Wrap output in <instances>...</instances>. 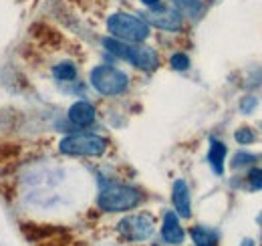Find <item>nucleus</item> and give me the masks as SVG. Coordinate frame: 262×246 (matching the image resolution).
Here are the masks:
<instances>
[{"mask_svg": "<svg viewBox=\"0 0 262 246\" xmlns=\"http://www.w3.org/2000/svg\"><path fill=\"white\" fill-rule=\"evenodd\" d=\"M103 47L111 55H115L119 59H125V61H129L131 65H135L137 69H143V71H154L160 65V57L151 47L127 45V43H123L119 38H105Z\"/></svg>", "mask_w": 262, "mask_h": 246, "instance_id": "1", "label": "nucleus"}, {"mask_svg": "<svg viewBox=\"0 0 262 246\" xmlns=\"http://www.w3.org/2000/svg\"><path fill=\"white\" fill-rule=\"evenodd\" d=\"M109 32L119 38V40H129V43H143L149 36V27L143 18H137L127 12H117L109 16L107 20Z\"/></svg>", "mask_w": 262, "mask_h": 246, "instance_id": "2", "label": "nucleus"}, {"mask_svg": "<svg viewBox=\"0 0 262 246\" xmlns=\"http://www.w3.org/2000/svg\"><path fill=\"white\" fill-rule=\"evenodd\" d=\"M141 202V194L129 186H109L99 194V208L105 212H125Z\"/></svg>", "mask_w": 262, "mask_h": 246, "instance_id": "3", "label": "nucleus"}, {"mask_svg": "<svg viewBox=\"0 0 262 246\" xmlns=\"http://www.w3.org/2000/svg\"><path fill=\"white\" fill-rule=\"evenodd\" d=\"M91 85L97 89L101 95H119L127 89L129 79L123 71L115 67L101 65L91 71Z\"/></svg>", "mask_w": 262, "mask_h": 246, "instance_id": "4", "label": "nucleus"}, {"mask_svg": "<svg viewBox=\"0 0 262 246\" xmlns=\"http://www.w3.org/2000/svg\"><path fill=\"white\" fill-rule=\"evenodd\" d=\"M59 150L67 155H101L107 150V139L93 133H77L69 135L59 144Z\"/></svg>", "mask_w": 262, "mask_h": 246, "instance_id": "5", "label": "nucleus"}, {"mask_svg": "<svg viewBox=\"0 0 262 246\" xmlns=\"http://www.w3.org/2000/svg\"><path fill=\"white\" fill-rule=\"evenodd\" d=\"M154 218L149 214H133L119 222V232L127 240H147L154 234Z\"/></svg>", "mask_w": 262, "mask_h": 246, "instance_id": "6", "label": "nucleus"}, {"mask_svg": "<svg viewBox=\"0 0 262 246\" xmlns=\"http://www.w3.org/2000/svg\"><path fill=\"white\" fill-rule=\"evenodd\" d=\"M31 38L34 40V45L38 49H47V51H57L63 47L65 43V36L59 29H55L53 25L49 23H42V20H36L31 25Z\"/></svg>", "mask_w": 262, "mask_h": 246, "instance_id": "7", "label": "nucleus"}, {"mask_svg": "<svg viewBox=\"0 0 262 246\" xmlns=\"http://www.w3.org/2000/svg\"><path fill=\"white\" fill-rule=\"evenodd\" d=\"M65 228L63 226H57V224H40V222H23L20 224V232L23 236L33 242V244H38L42 240H49L53 236H57L59 232H63Z\"/></svg>", "mask_w": 262, "mask_h": 246, "instance_id": "8", "label": "nucleus"}, {"mask_svg": "<svg viewBox=\"0 0 262 246\" xmlns=\"http://www.w3.org/2000/svg\"><path fill=\"white\" fill-rule=\"evenodd\" d=\"M145 20L162 31H180L182 29V14L169 8H154L147 14H143Z\"/></svg>", "mask_w": 262, "mask_h": 246, "instance_id": "9", "label": "nucleus"}, {"mask_svg": "<svg viewBox=\"0 0 262 246\" xmlns=\"http://www.w3.org/2000/svg\"><path fill=\"white\" fill-rule=\"evenodd\" d=\"M171 200H173V206H176V212L182 216V218H190V190L188 184L184 180H176L173 182V190H171Z\"/></svg>", "mask_w": 262, "mask_h": 246, "instance_id": "10", "label": "nucleus"}, {"mask_svg": "<svg viewBox=\"0 0 262 246\" xmlns=\"http://www.w3.org/2000/svg\"><path fill=\"white\" fill-rule=\"evenodd\" d=\"M69 119L79 127H87L95 121V107L89 101H77L69 109Z\"/></svg>", "mask_w": 262, "mask_h": 246, "instance_id": "11", "label": "nucleus"}, {"mask_svg": "<svg viewBox=\"0 0 262 246\" xmlns=\"http://www.w3.org/2000/svg\"><path fill=\"white\" fill-rule=\"evenodd\" d=\"M162 236H164L165 242L169 244H182L184 242V228L178 220L176 212H167L164 216V226H162Z\"/></svg>", "mask_w": 262, "mask_h": 246, "instance_id": "12", "label": "nucleus"}, {"mask_svg": "<svg viewBox=\"0 0 262 246\" xmlns=\"http://www.w3.org/2000/svg\"><path fill=\"white\" fill-rule=\"evenodd\" d=\"M226 146L222 141H218L216 137L210 139V152H208V161L214 170V174H224V159H226Z\"/></svg>", "mask_w": 262, "mask_h": 246, "instance_id": "13", "label": "nucleus"}, {"mask_svg": "<svg viewBox=\"0 0 262 246\" xmlns=\"http://www.w3.org/2000/svg\"><path fill=\"white\" fill-rule=\"evenodd\" d=\"M192 234V240L196 246H218L220 242V234L214 230V228H208V226H194L190 230Z\"/></svg>", "mask_w": 262, "mask_h": 246, "instance_id": "14", "label": "nucleus"}, {"mask_svg": "<svg viewBox=\"0 0 262 246\" xmlns=\"http://www.w3.org/2000/svg\"><path fill=\"white\" fill-rule=\"evenodd\" d=\"M23 152L20 144L16 141H0V166H8L12 163Z\"/></svg>", "mask_w": 262, "mask_h": 246, "instance_id": "15", "label": "nucleus"}, {"mask_svg": "<svg viewBox=\"0 0 262 246\" xmlns=\"http://www.w3.org/2000/svg\"><path fill=\"white\" fill-rule=\"evenodd\" d=\"M173 4H176L182 12H186L188 16H200L202 10H204L200 0H173Z\"/></svg>", "mask_w": 262, "mask_h": 246, "instance_id": "16", "label": "nucleus"}, {"mask_svg": "<svg viewBox=\"0 0 262 246\" xmlns=\"http://www.w3.org/2000/svg\"><path fill=\"white\" fill-rule=\"evenodd\" d=\"M53 75L59 79V81H73L75 75H77V69L73 63H61L53 69Z\"/></svg>", "mask_w": 262, "mask_h": 246, "instance_id": "17", "label": "nucleus"}, {"mask_svg": "<svg viewBox=\"0 0 262 246\" xmlns=\"http://www.w3.org/2000/svg\"><path fill=\"white\" fill-rule=\"evenodd\" d=\"M73 242V236L63 230V232H59L57 236H53V238H49V240H42V242H38L36 246H69Z\"/></svg>", "mask_w": 262, "mask_h": 246, "instance_id": "18", "label": "nucleus"}, {"mask_svg": "<svg viewBox=\"0 0 262 246\" xmlns=\"http://www.w3.org/2000/svg\"><path fill=\"white\" fill-rule=\"evenodd\" d=\"M169 65H171V69H176V71H186V69L190 67V57H188L186 53H176V55H171Z\"/></svg>", "mask_w": 262, "mask_h": 246, "instance_id": "19", "label": "nucleus"}, {"mask_svg": "<svg viewBox=\"0 0 262 246\" xmlns=\"http://www.w3.org/2000/svg\"><path fill=\"white\" fill-rule=\"evenodd\" d=\"M234 139H236L240 146H248V144L254 141V133H252L250 127H240V129L234 133Z\"/></svg>", "mask_w": 262, "mask_h": 246, "instance_id": "20", "label": "nucleus"}, {"mask_svg": "<svg viewBox=\"0 0 262 246\" xmlns=\"http://www.w3.org/2000/svg\"><path fill=\"white\" fill-rule=\"evenodd\" d=\"M248 182H250V188H252V190H262V168H256V170L250 172Z\"/></svg>", "mask_w": 262, "mask_h": 246, "instance_id": "21", "label": "nucleus"}, {"mask_svg": "<svg viewBox=\"0 0 262 246\" xmlns=\"http://www.w3.org/2000/svg\"><path fill=\"white\" fill-rule=\"evenodd\" d=\"M256 157L250 154H238L234 155V161H232V168H238V166H246V163H250V161H254Z\"/></svg>", "mask_w": 262, "mask_h": 246, "instance_id": "22", "label": "nucleus"}, {"mask_svg": "<svg viewBox=\"0 0 262 246\" xmlns=\"http://www.w3.org/2000/svg\"><path fill=\"white\" fill-rule=\"evenodd\" d=\"M240 107H242V111H244V113H248L252 107H256V97H248V99H244Z\"/></svg>", "mask_w": 262, "mask_h": 246, "instance_id": "23", "label": "nucleus"}, {"mask_svg": "<svg viewBox=\"0 0 262 246\" xmlns=\"http://www.w3.org/2000/svg\"><path fill=\"white\" fill-rule=\"evenodd\" d=\"M69 2H73V4H77V6H89L91 0H69Z\"/></svg>", "mask_w": 262, "mask_h": 246, "instance_id": "24", "label": "nucleus"}, {"mask_svg": "<svg viewBox=\"0 0 262 246\" xmlns=\"http://www.w3.org/2000/svg\"><path fill=\"white\" fill-rule=\"evenodd\" d=\"M240 246H256V242H254L252 238H244V240H242V244H240Z\"/></svg>", "mask_w": 262, "mask_h": 246, "instance_id": "25", "label": "nucleus"}, {"mask_svg": "<svg viewBox=\"0 0 262 246\" xmlns=\"http://www.w3.org/2000/svg\"><path fill=\"white\" fill-rule=\"evenodd\" d=\"M145 6H158L160 4V0H141Z\"/></svg>", "mask_w": 262, "mask_h": 246, "instance_id": "26", "label": "nucleus"}, {"mask_svg": "<svg viewBox=\"0 0 262 246\" xmlns=\"http://www.w3.org/2000/svg\"><path fill=\"white\" fill-rule=\"evenodd\" d=\"M69 246H85V244H83V242H71Z\"/></svg>", "mask_w": 262, "mask_h": 246, "instance_id": "27", "label": "nucleus"}]
</instances>
